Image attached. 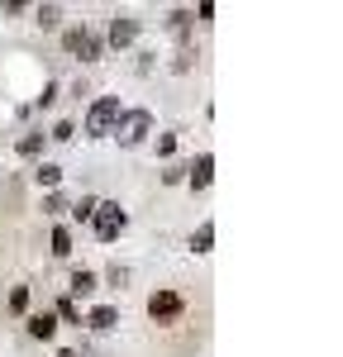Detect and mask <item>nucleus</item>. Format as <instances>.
<instances>
[{
	"label": "nucleus",
	"instance_id": "f03ea898",
	"mask_svg": "<svg viewBox=\"0 0 343 357\" xmlns=\"http://www.w3.org/2000/svg\"><path fill=\"white\" fill-rule=\"evenodd\" d=\"M119 100L114 96H105V100H96L91 110H86V134L91 138H105V134H114V124H119Z\"/></svg>",
	"mask_w": 343,
	"mask_h": 357
},
{
	"label": "nucleus",
	"instance_id": "f257e3e1",
	"mask_svg": "<svg viewBox=\"0 0 343 357\" xmlns=\"http://www.w3.org/2000/svg\"><path fill=\"white\" fill-rule=\"evenodd\" d=\"M91 220H96V238H100V243H114V238L124 234L129 215H124L114 200H96V215H91Z\"/></svg>",
	"mask_w": 343,
	"mask_h": 357
},
{
	"label": "nucleus",
	"instance_id": "a211bd4d",
	"mask_svg": "<svg viewBox=\"0 0 343 357\" xmlns=\"http://www.w3.org/2000/svg\"><path fill=\"white\" fill-rule=\"evenodd\" d=\"M158 153H162V158H172V153H176V134H162V138H158Z\"/></svg>",
	"mask_w": 343,
	"mask_h": 357
},
{
	"label": "nucleus",
	"instance_id": "412c9836",
	"mask_svg": "<svg viewBox=\"0 0 343 357\" xmlns=\"http://www.w3.org/2000/svg\"><path fill=\"white\" fill-rule=\"evenodd\" d=\"M57 357H82V353H72V348H62V353H57Z\"/></svg>",
	"mask_w": 343,
	"mask_h": 357
},
{
	"label": "nucleus",
	"instance_id": "9d476101",
	"mask_svg": "<svg viewBox=\"0 0 343 357\" xmlns=\"http://www.w3.org/2000/svg\"><path fill=\"white\" fill-rule=\"evenodd\" d=\"M33 181H38V186H48V191H53L57 181H62V167H53V162H43V167H33Z\"/></svg>",
	"mask_w": 343,
	"mask_h": 357
},
{
	"label": "nucleus",
	"instance_id": "6ab92c4d",
	"mask_svg": "<svg viewBox=\"0 0 343 357\" xmlns=\"http://www.w3.org/2000/svg\"><path fill=\"white\" fill-rule=\"evenodd\" d=\"M43 210H48V215H62V210H67V200H62V195H48V200H43Z\"/></svg>",
	"mask_w": 343,
	"mask_h": 357
},
{
	"label": "nucleus",
	"instance_id": "dca6fc26",
	"mask_svg": "<svg viewBox=\"0 0 343 357\" xmlns=\"http://www.w3.org/2000/svg\"><path fill=\"white\" fill-rule=\"evenodd\" d=\"M67 210H72L77 220H91V215H96V200H91V195H82V200H77V205H67Z\"/></svg>",
	"mask_w": 343,
	"mask_h": 357
},
{
	"label": "nucleus",
	"instance_id": "aec40b11",
	"mask_svg": "<svg viewBox=\"0 0 343 357\" xmlns=\"http://www.w3.org/2000/svg\"><path fill=\"white\" fill-rule=\"evenodd\" d=\"M72 134H77V129H72V124L62 119V124H57V129H53V134H48V138H57V143H67V138H72Z\"/></svg>",
	"mask_w": 343,
	"mask_h": 357
},
{
	"label": "nucleus",
	"instance_id": "20e7f679",
	"mask_svg": "<svg viewBox=\"0 0 343 357\" xmlns=\"http://www.w3.org/2000/svg\"><path fill=\"white\" fill-rule=\"evenodd\" d=\"M62 48H67L72 57H82V62H96V57H100V38H96L91 29H67Z\"/></svg>",
	"mask_w": 343,
	"mask_h": 357
},
{
	"label": "nucleus",
	"instance_id": "1a4fd4ad",
	"mask_svg": "<svg viewBox=\"0 0 343 357\" xmlns=\"http://www.w3.org/2000/svg\"><path fill=\"white\" fill-rule=\"evenodd\" d=\"M114 319H119V310H110V305H100V310H91V329H114Z\"/></svg>",
	"mask_w": 343,
	"mask_h": 357
},
{
	"label": "nucleus",
	"instance_id": "f8f14e48",
	"mask_svg": "<svg viewBox=\"0 0 343 357\" xmlns=\"http://www.w3.org/2000/svg\"><path fill=\"white\" fill-rule=\"evenodd\" d=\"M210 243H215V224H200L196 238H191V248H196V252H210Z\"/></svg>",
	"mask_w": 343,
	"mask_h": 357
},
{
	"label": "nucleus",
	"instance_id": "7ed1b4c3",
	"mask_svg": "<svg viewBox=\"0 0 343 357\" xmlns=\"http://www.w3.org/2000/svg\"><path fill=\"white\" fill-rule=\"evenodd\" d=\"M148 134H153V114L148 110H129V114H119V124H114V138L124 148H139Z\"/></svg>",
	"mask_w": 343,
	"mask_h": 357
},
{
	"label": "nucleus",
	"instance_id": "2eb2a0df",
	"mask_svg": "<svg viewBox=\"0 0 343 357\" xmlns=\"http://www.w3.org/2000/svg\"><path fill=\"white\" fill-rule=\"evenodd\" d=\"M57 20H62L57 5H38V24H43V29H57Z\"/></svg>",
	"mask_w": 343,
	"mask_h": 357
},
{
	"label": "nucleus",
	"instance_id": "423d86ee",
	"mask_svg": "<svg viewBox=\"0 0 343 357\" xmlns=\"http://www.w3.org/2000/svg\"><path fill=\"white\" fill-rule=\"evenodd\" d=\"M139 38V20H129V15H114L110 20V43L114 48H129Z\"/></svg>",
	"mask_w": 343,
	"mask_h": 357
},
{
	"label": "nucleus",
	"instance_id": "6e6552de",
	"mask_svg": "<svg viewBox=\"0 0 343 357\" xmlns=\"http://www.w3.org/2000/svg\"><path fill=\"white\" fill-rule=\"evenodd\" d=\"M29 333H33V338H53L57 319H53V314H33V319H29Z\"/></svg>",
	"mask_w": 343,
	"mask_h": 357
},
{
	"label": "nucleus",
	"instance_id": "9b49d317",
	"mask_svg": "<svg viewBox=\"0 0 343 357\" xmlns=\"http://www.w3.org/2000/svg\"><path fill=\"white\" fill-rule=\"evenodd\" d=\"M43 138L48 134H24L20 138V158H38V153H43Z\"/></svg>",
	"mask_w": 343,
	"mask_h": 357
},
{
	"label": "nucleus",
	"instance_id": "39448f33",
	"mask_svg": "<svg viewBox=\"0 0 343 357\" xmlns=\"http://www.w3.org/2000/svg\"><path fill=\"white\" fill-rule=\"evenodd\" d=\"M148 314H153L158 324L181 319V296H176V291H153V296H148Z\"/></svg>",
	"mask_w": 343,
	"mask_h": 357
},
{
	"label": "nucleus",
	"instance_id": "f3484780",
	"mask_svg": "<svg viewBox=\"0 0 343 357\" xmlns=\"http://www.w3.org/2000/svg\"><path fill=\"white\" fill-rule=\"evenodd\" d=\"M24 305H29V286H15V291H10V310L24 314Z\"/></svg>",
	"mask_w": 343,
	"mask_h": 357
},
{
	"label": "nucleus",
	"instance_id": "0eeeda50",
	"mask_svg": "<svg viewBox=\"0 0 343 357\" xmlns=\"http://www.w3.org/2000/svg\"><path fill=\"white\" fill-rule=\"evenodd\" d=\"M186 176H191V186H196V191H205V186H210V176H215V158H210V153H200L196 162L186 167Z\"/></svg>",
	"mask_w": 343,
	"mask_h": 357
},
{
	"label": "nucleus",
	"instance_id": "ddd939ff",
	"mask_svg": "<svg viewBox=\"0 0 343 357\" xmlns=\"http://www.w3.org/2000/svg\"><path fill=\"white\" fill-rule=\"evenodd\" d=\"M96 291V272H77L72 276V296H91Z\"/></svg>",
	"mask_w": 343,
	"mask_h": 357
},
{
	"label": "nucleus",
	"instance_id": "4468645a",
	"mask_svg": "<svg viewBox=\"0 0 343 357\" xmlns=\"http://www.w3.org/2000/svg\"><path fill=\"white\" fill-rule=\"evenodd\" d=\"M72 252V234L67 229H53V257H67Z\"/></svg>",
	"mask_w": 343,
	"mask_h": 357
}]
</instances>
